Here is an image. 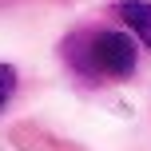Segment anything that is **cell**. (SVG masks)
I'll use <instances>...</instances> for the list:
<instances>
[{
  "label": "cell",
  "mask_w": 151,
  "mask_h": 151,
  "mask_svg": "<svg viewBox=\"0 0 151 151\" xmlns=\"http://www.w3.org/2000/svg\"><path fill=\"white\" fill-rule=\"evenodd\" d=\"M12 88H16V72L8 68V64H0V107L12 99Z\"/></svg>",
  "instance_id": "cell-3"
},
{
  "label": "cell",
  "mask_w": 151,
  "mask_h": 151,
  "mask_svg": "<svg viewBox=\"0 0 151 151\" xmlns=\"http://www.w3.org/2000/svg\"><path fill=\"white\" fill-rule=\"evenodd\" d=\"M115 16L151 48V4H143V0H123V4H115Z\"/></svg>",
  "instance_id": "cell-2"
},
{
  "label": "cell",
  "mask_w": 151,
  "mask_h": 151,
  "mask_svg": "<svg viewBox=\"0 0 151 151\" xmlns=\"http://www.w3.org/2000/svg\"><path fill=\"white\" fill-rule=\"evenodd\" d=\"M88 56H91L96 76L123 80V76L135 72V44H131L127 32H96V36H88Z\"/></svg>",
  "instance_id": "cell-1"
}]
</instances>
